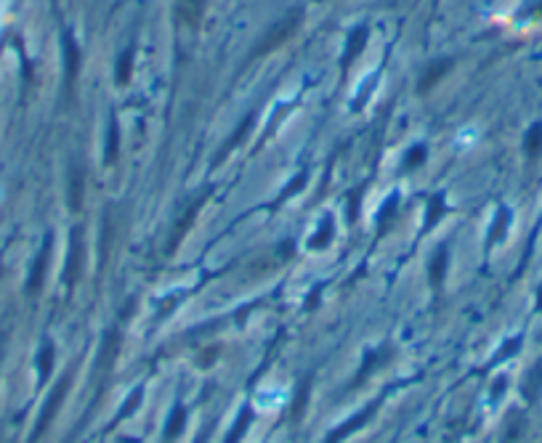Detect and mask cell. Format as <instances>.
<instances>
[{"label":"cell","instance_id":"6da1fadb","mask_svg":"<svg viewBox=\"0 0 542 443\" xmlns=\"http://www.w3.org/2000/svg\"><path fill=\"white\" fill-rule=\"evenodd\" d=\"M300 8H295V11H290L285 13L279 22L271 24V30L261 37V43H258V48H255V54H269V51H274V48H279L282 43H288L290 37L295 35V30L300 27Z\"/></svg>","mask_w":542,"mask_h":443},{"label":"cell","instance_id":"7a4b0ae2","mask_svg":"<svg viewBox=\"0 0 542 443\" xmlns=\"http://www.w3.org/2000/svg\"><path fill=\"white\" fill-rule=\"evenodd\" d=\"M205 8H208V0H176L178 22L187 27H197L205 16Z\"/></svg>","mask_w":542,"mask_h":443},{"label":"cell","instance_id":"3957f363","mask_svg":"<svg viewBox=\"0 0 542 443\" xmlns=\"http://www.w3.org/2000/svg\"><path fill=\"white\" fill-rule=\"evenodd\" d=\"M365 43H367V27H359V30H354V32H351V37H348V48H346L343 64H351L356 56L362 54Z\"/></svg>","mask_w":542,"mask_h":443},{"label":"cell","instance_id":"277c9868","mask_svg":"<svg viewBox=\"0 0 542 443\" xmlns=\"http://www.w3.org/2000/svg\"><path fill=\"white\" fill-rule=\"evenodd\" d=\"M64 51H66V69H69V80H75L78 67H80V54H78V45L72 43V37H66Z\"/></svg>","mask_w":542,"mask_h":443},{"label":"cell","instance_id":"5b68a950","mask_svg":"<svg viewBox=\"0 0 542 443\" xmlns=\"http://www.w3.org/2000/svg\"><path fill=\"white\" fill-rule=\"evenodd\" d=\"M258 406L261 409H279L282 403H285V393L282 390H274V396H271V390L269 393H258Z\"/></svg>","mask_w":542,"mask_h":443},{"label":"cell","instance_id":"8992f818","mask_svg":"<svg viewBox=\"0 0 542 443\" xmlns=\"http://www.w3.org/2000/svg\"><path fill=\"white\" fill-rule=\"evenodd\" d=\"M45 260H48V244H45V250L40 253V257H37V263H35V268H33V279H30V292H35V289L40 287V281H43Z\"/></svg>","mask_w":542,"mask_h":443},{"label":"cell","instance_id":"52a82bcc","mask_svg":"<svg viewBox=\"0 0 542 443\" xmlns=\"http://www.w3.org/2000/svg\"><path fill=\"white\" fill-rule=\"evenodd\" d=\"M447 69H449V61H436V64H433V67L425 72V78H423L420 85H423V88H431V85H436V80L442 78Z\"/></svg>","mask_w":542,"mask_h":443},{"label":"cell","instance_id":"ba28073f","mask_svg":"<svg viewBox=\"0 0 542 443\" xmlns=\"http://www.w3.org/2000/svg\"><path fill=\"white\" fill-rule=\"evenodd\" d=\"M131 51H125V56H120V67H117V80H128V75H131Z\"/></svg>","mask_w":542,"mask_h":443},{"label":"cell","instance_id":"9c48e42d","mask_svg":"<svg viewBox=\"0 0 542 443\" xmlns=\"http://www.w3.org/2000/svg\"><path fill=\"white\" fill-rule=\"evenodd\" d=\"M51 358H54V348H51V345H43V353H40V377L48 375V369H51Z\"/></svg>","mask_w":542,"mask_h":443},{"label":"cell","instance_id":"30bf717a","mask_svg":"<svg viewBox=\"0 0 542 443\" xmlns=\"http://www.w3.org/2000/svg\"><path fill=\"white\" fill-rule=\"evenodd\" d=\"M245 427H247V411H245L242 417H240V422H237V427H234V432L229 435V443L237 441V438H240V435L245 432Z\"/></svg>","mask_w":542,"mask_h":443},{"label":"cell","instance_id":"8fae6325","mask_svg":"<svg viewBox=\"0 0 542 443\" xmlns=\"http://www.w3.org/2000/svg\"><path fill=\"white\" fill-rule=\"evenodd\" d=\"M181 420H184V409H176V414H173V420H170V427H167V432L173 435V432L181 427Z\"/></svg>","mask_w":542,"mask_h":443}]
</instances>
